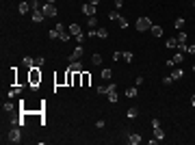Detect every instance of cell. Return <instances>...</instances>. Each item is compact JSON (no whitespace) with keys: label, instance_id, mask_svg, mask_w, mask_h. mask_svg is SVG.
<instances>
[{"label":"cell","instance_id":"cell-1","mask_svg":"<svg viewBox=\"0 0 195 145\" xmlns=\"http://www.w3.org/2000/svg\"><path fill=\"white\" fill-rule=\"evenodd\" d=\"M41 85V69L39 67H31L28 69V87L33 89V91H37Z\"/></svg>","mask_w":195,"mask_h":145},{"label":"cell","instance_id":"cell-2","mask_svg":"<svg viewBox=\"0 0 195 145\" xmlns=\"http://www.w3.org/2000/svg\"><path fill=\"white\" fill-rule=\"evenodd\" d=\"M20 139H22L20 126H11V130H9V134H7V141L9 143H20Z\"/></svg>","mask_w":195,"mask_h":145},{"label":"cell","instance_id":"cell-3","mask_svg":"<svg viewBox=\"0 0 195 145\" xmlns=\"http://www.w3.org/2000/svg\"><path fill=\"white\" fill-rule=\"evenodd\" d=\"M152 28V22H150V17H139L137 20V30L139 33H143V30H150Z\"/></svg>","mask_w":195,"mask_h":145},{"label":"cell","instance_id":"cell-4","mask_svg":"<svg viewBox=\"0 0 195 145\" xmlns=\"http://www.w3.org/2000/svg\"><path fill=\"white\" fill-rule=\"evenodd\" d=\"M41 11H43L46 17H54V15H57V7H54L52 2H46V4L41 7Z\"/></svg>","mask_w":195,"mask_h":145},{"label":"cell","instance_id":"cell-5","mask_svg":"<svg viewBox=\"0 0 195 145\" xmlns=\"http://www.w3.org/2000/svg\"><path fill=\"white\" fill-rule=\"evenodd\" d=\"M96 11H98V4H91V2H85V4H82V13H85L87 17L96 15Z\"/></svg>","mask_w":195,"mask_h":145},{"label":"cell","instance_id":"cell-6","mask_svg":"<svg viewBox=\"0 0 195 145\" xmlns=\"http://www.w3.org/2000/svg\"><path fill=\"white\" fill-rule=\"evenodd\" d=\"M85 54V50H82V46H78L76 50H74L72 54H69V63H76V61H80V57Z\"/></svg>","mask_w":195,"mask_h":145},{"label":"cell","instance_id":"cell-7","mask_svg":"<svg viewBox=\"0 0 195 145\" xmlns=\"http://www.w3.org/2000/svg\"><path fill=\"white\" fill-rule=\"evenodd\" d=\"M65 87H74V69H69V67L65 71Z\"/></svg>","mask_w":195,"mask_h":145},{"label":"cell","instance_id":"cell-8","mask_svg":"<svg viewBox=\"0 0 195 145\" xmlns=\"http://www.w3.org/2000/svg\"><path fill=\"white\" fill-rule=\"evenodd\" d=\"M43 11H41V9H37V11H33V15H31V20L33 22H37V24H39V22H43Z\"/></svg>","mask_w":195,"mask_h":145},{"label":"cell","instance_id":"cell-9","mask_svg":"<svg viewBox=\"0 0 195 145\" xmlns=\"http://www.w3.org/2000/svg\"><path fill=\"white\" fill-rule=\"evenodd\" d=\"M128 141L132 143V145H139V143L143 141V137H141V134H137V132H132V134H128Z\"/></svg>","mask_w":195,"mask_h":145},{"label":"cell","instance_id":"cell-10","mask_svg":"<svg viewBox=\"0 0 195 145\" xmlns=\"http://www.w3.org/2000/svg\"><path fill=\"white\" fill-rule=\"evenodd\" d=\"M17 11H20L22 15H24V13H28V11H33V9H31V2H24V0H22L20 7H17Z\"/></svg>","mask_w":195,"mask_h":145},{"label":"cell","instance_id":"cell-11","mask_svg":"<svg viewBox=\"0 0 195 145\" xmlns=\"http://www.w3.org/2000/svg\"><path fill=\"white\" fill-rule=\"evenodd\" d=\"M69 33L74 35V37H78V35H82V30H80V26L74 22V24H69Z\"/></svg>","mask_w":195,"mask_h":145},{"label":"cell","instance_id":"cell-12","mask_svg":"<svg viewBox=\"0 0 195 145\" xmlns=\"http://www.w3.org/2000/svg\"><path fill=\"white\" fill-rule=\"evenodd\" d=\"M80 78H82V87H89L91 85V74H89V71H82Z\"/></svg>","mask_w":195,"mask_h":145},{"label":"cell","instance_id":"cell-13","mask_svg":"<svg viewBox=\"0 0 195 145\" xmlns=\"http://www.w3.org/2000/svg\"><path fill=\"white\" fill-rule=\"evenodd\" d=\"M22 63H24V67H26V69L35 67V59H33V57H24V59H22Z\"/></svg>","mask_w":195,"mask_h":145},{"label":"cell","instance_id":"cell-14","mask_svg":"<svg viewBox=\"0 0 195 145\" xmlns=\"http://www.w3.org/2000/svg\"><path fill=\"white\" fill-rule=\"evenodd\" d=\"M54 85H57V87H63V85H65V71L54 76Z\"/></svg>","mask_w":195,"mask_h":145},{"label":"cell","instance_id":"cell-15","mask_svg":"<svg viewBox=\"0 0 195 145\" xmlns=\"http://www.w3.org/2000/svg\"><path fill=\"white\" fill-rule=\"evenodd\" d=\"M150 33L154 35V37H161V35H163V28H161V26H156V24H152V28H150Z\"/></svg>","mask_w":195,"mask_h":145},{"label":"cell","instance_id":"cell-16","mask_svg":"<svg viewBox=\"0 0 195 145\" xmlns=\"http://www.w3.org/2000/svg\"><path fill=\"white\" fill-rule=\"evenodd\" d=\"M69 69H74V71H85V67H82V63H80V61L72 63V65H69Z\"/></svg>","mask_w":195,"mask_h":145},{"label":"cell","instance_id":"cell-17","mask_svg":"<svg viewBox=\"0 0 195 145\" xmlns=\"http://www.w3.org/2000/svg\"><path fill=\"white\" fill-rule=\"evenodd\" d=\"M137 93H139L137 87H128V89H126V97H137Z\"/></svg>","mask_w":195,"mask_h":145},{"label":"cell","instance_id":"cell-18","mask_svg":"<svg viewBox=\"0 0 195 145\" xmlns=\"http://www.w3.org/2000/svg\"><path fill=\"white\" fill-rule=\"evenodd\" d=\"M98 37H100V39H106V37H108V30L104 28V26H100V28H98Z\"/></svg>","mask_w":195,"mask_h":145},{"label":"cell","instance_id":"cell-19","mask_svg":"<svg viewBox=\"0 0 195 145\" xmlns=\"http://www.w3.org/2000/svg\"><path fill=\"white\" fill-rule=\"evenodd\" d=\"M165 46H167V48H176V46H178V39H176V37H169V39L165 41Z\"/></svg>","mask_w":195,"mask_h":145},{"label":"cell","instance_id":"cell-20","mask_svg":"<svg viewBox=\"0 0 195 145\" xmlns=\"http://www.w3.org/2000/svg\"><path fill=\"white\" fill-rule=\"evenodd\" d=\"M119 17H122V15H119V11H117V9L108 13V20H113V22H119Z\"/></svg>","mask_w":195,"mask_h":145},{"label":"cell","instance_id":"cell-21","mask_svg":"<svg viewBox=\"0 0 195 145\" xmlns=\"http://www.w3.org/2000/svg\"><path fill=\"white\" fill-rule=\"evenodd\" d=\"M154 137L158 139V141H163V139H165V132L161 130V126H158V128H154Z\"/></svg>","mask_w":195,"mask_h":145},{"label":"cell","instance_id":"cell-22","mask_svg":"<svg viewBox=\"0 0 195 145\" xmlns=\"http://www.w3.org/2000/svg\"><path fill=\"white\" fill-rule=\"evenodd\" d=\"M182 61H184V54H182V52H176V57H173V63H176V65H180Z\"/></svg>","mask_w":195,"mask_h":145},{"label":"cell","instance_id":"cell-23","mask_svg":"<svg viewBox=\"0 0 195 145\" xmlns=\"http://www.w3.org/2000/svg\"><path fill=\"white\" fill-rule=\"evenodd\" d=\"M69 37H72V33H67V30L59 33V39H61V41H69Z\"/></svg>","mask_w":195,"mask_h":145},{"label":"cell","instance_id":"cell-24","mask_svg":"<svg viewBox=\"0 0 195 145\" xmlns=\"http://www.w3.org/2000/svg\"><path fill=\"white\" fill-rule=\"evenodd\" d=\"M176 39H178V43H187V33H184V30H180Z\"/></svg>","mask_w":195,"mask_h":145},{"label":"cell","instance_id":"cell-25","mask_svg":"<svg viewBox=\"0 0 195 145\" xmlns=\"http://www.w3.org/2000/svg\"><path fill=\"white\" fill-rule=\"evenodd\" d=\"M117 100H119V95H117V91H108V102H117Z\"/></svg>","mask_w":195,"mask_h":145},{"label":"cell","instance_id":"cell-26","mask_svg":"<svg viewBox=\"0 0 195 145\" xmlns=\"http://www.w3.org/2000/svg\"><path fill=\"white\" fill-rule=\"evenodd\" d=\"M137 115H139V108H137V106H132V108L128 111V117H130V119H134Z\"/></svg>","mask_w":195,"mask_h":145},{"label":"cell","instance_id":"cell-27","mask_svg":"<svg viewBox=\"0 0 195 145\" xmlns=\"http://www.w3.org/2000/svg\"><path fill=\"white\" fill-rule=\"evenodd\" d=\"M173 26H176V30H180L182 26H184V17H178V20L173 22Z\"/></svg>","mask_w":195,"mask_h":145},{"label":"cell","instance_id":"cell-28","mask_svg":"<svg viewBox=\"0 0 195 145\" xmlns=\"http://www.w3.org/2000/svg\"><path fill=\"white\" fill-rule=\"evenodd\" d=\"M122 59H124L126 63H132V59H134V54H132V52H124V57H122Z\"/></svg>","mask_w":195,"mask_h":145},{"label":"cell","instance_id":"cell-29","mask_svg":"<svg viewBox=\"0 0 195 145\" xmlns=\"http://www.w3.org/2000/svg\"><path fill=\"white\" fill-rule=\"evenodd\" d=\"M171 78H173V80L182 78V69H171Z\"/></svg>","mask_w":195,"mask_h":145},{"label":"cell","instance_id":"cell-30","mask_svg":"<svg viewBox=\"0 0 195 145\" xmlns=\"http://www.w3.org/2000/svg\"><path fill=\"white\" fill-rule=\"evenodd\" d=\"M91 63H93V65H102V57L100 54H93V57H91Z\"/></svg>","mask_w":195,"mask_h":145},{"label":"cell","instance_id":"cell-31","mask_svg":"<svg viewBox=\"0 0 195 145\" xmlns=\"http://www.w3.org/2000/svg\"><path fill=\"white\" fill-rule=\"evenodd\" d=\"M87 20H89V28H93V26H98V17H96V15L87 17Z\"/></svg>","mask_w":195,"mask_h":145},{"label":"cell","instance_id":"cell-32","mask_svg":"<svg viewBox=\"0 0 195 145\" xmlns=\"http://www.w3.org/2000/svg\"><path fill=\"white\" fill-rule=\"evenodd\" d=\"M111 76H113V69H102V78L104 80H108Z\"/></svg>","mask_w":195,"mask_h":145},{"label":"cell","instance_id":"cell-33","mask_svg":"<svg viewBox=\"0 0 195 145\" xmlns=\"http://www.w3.org/2000/svg\"><path fill=\"white\" fill-rule=\"evenodd\" d=\"M20 93H22V89L15 87V89H11V91H9V97H15V95H20Z\"/></svg>","mask_w":195,"mask_h":145},{"label":"cell","instance_id":"cell-34","mask_svg":"<svg viewBox=\"0 0 195 145\" xmlns=\"http://www.w3.org/2000/svg\"><path fill=\"white\" fill-rule=\"evenodd\" d=\"M2 111L11 113V111H13V102H4V104H2Z\"/></svg>","mask_w":195,"mask_h":145},{"label":"cell","instance_id":"cell-35","mask_svg":"<svg viewBox=\"0 0 195 145\" xmlns=\"http://www.w3.org/2000/svg\"><path fill=\"white\" fill-rule=\"evenodd\" d=\"M43 63H46L43 57H37V59H35V67H43Z\"/></svg>","mask_w":195,"mask_h":145},{"label":"cell","instance_id":"cell-36","mask_svg":"<svg viewBox=\"0 0 195 145\" xmlns=\"http://www.w3.org/2000/svg\"><path fill=\"white\" fill-rule=\"evenodd\" d=\"M171 83H173V78H171V76H165V78H163V85H165V87H169Z\"/></svg>","mask_w":195,"mask_h":145},{"label":"cell","instance_id":"cell-37","mask_svg":"<svg viewBox=\"0 0 195 145\" xmlns=\"http://www.w3.org/2000/svg\"><path fill=\"white\" fill-rule=\"evenodd\" d=\"M119 26H122V28H128V20H126V17H119Z\"/></svg>","mask_w":195,"mask_h":145},{"label":"cell","instance_id":"cell-38","mask_svg":"<svg viewBox=\"0 0 195 145\" xmlns=\"http://www.w3.org/2000/svg\"><path fill=\"white\" fill-rule=\"evenodd\" d=\"M48 37H50V39H59V33H57V30H54V28H52V30L48 33Z\"/></svg>","mask_w":195,"mask_h":145},{"label":"cell","instance_id":"cell-39","mask_svg":"<svg viewBox=\"0 0 195 145\" xmlns=\"http://www.w3.org/2000/svg\"><path fill=\"white\" fill-rule=\"evenodd\" d=\"M178 50L180 52H189V46H187V43H178Z\"/></svg>","mask_w":195,"mask_h":145},{"label":"cell","instance_id":"cell-40","mask_svg":"<svg viewBox=\"0 0 195 145\" xmlns=\"http://www.w3.org/2000/svg\"><path fill=\"white\" fill-rule=\"evenodd\" d=\"M122 57H124V52H113V61H119Z\"/></svg>","mask_w":195,"mask_h":145},{"label":"cell","instance_id":"cell-41","mask_svg":"<svg viewBox=\"0 0 195 145\" xmlns=\"http://www.w3.org/2000/svg\"><path fill=\"white\" fill-rule=\"evenodd\" d=\"M31 9H33V11H37V9H39V2H37V0H31Z\"/></svg>","mask_w":195,"mask_h":145},{"label":"cell","instance_id":"cell-42","mask_svg":"<svg viewBox=\"0 0 195 145\" xmlns=\"http://www.w3.org/2000/svg\"><path fill=\"white\" fill-rule=\"evenodd\" d=\"M54 30H57V33H63V30H65V26H63V24H61V22H59V24H57V26H54Z\"/></svg>","mask_w":195,"mask_h":145},{"label":"cell","instance_id":"cell-43","mask_svg":"<svg viewBox=\"0 0 195 145\" xmlns=\"http://www.w3.org/2000/svg\"><path fill=\"white\" fill-rule=\"evenodd\" d=\"M76 41H78L80 46H82V43H85V35H78V37H76Z\"/></svg>","mask_w":195,"mask_h":145},{"label":"cell","instance_id":"cell-44","mask_svg":"<svg viewBox=\"0 0 195 145\" xmlns=\"http://www.w3.org/2000/svg\"><path fill=\"white\" fill-rule=\"evenodd\" d=\"M98 93H108V87H98Z\"/></svg>","mask_w":195,"mask_h":145},{"label":"cell","instance_id":"cell-45","mask_svg":"<svg viewBox=\"0 0 195 145\" xmlns=\"http://www.w3.org/2000/svg\"><path fill=\"white\" fill-rule=\"evenodd\" d=\"M122 4H124V0H115V7H117V9L122 7Z\"/></svg>","mask_w":195,"mask_h":145},{"label":"cell","instance_id":"cell-46","mask_svg":"<svg viewBox=\"0 0 195 145\" xmlns=\"http://www.w3.org/2000/svg\"><path fill=\"white\" fill-rule=\"evenodd\" d=\"M189 52H191V54H195V46H189Z\"/></svg>","mask_w":195,"mask_h":145},{"label":"cell","instance_id":"cell-47","mask_svg":"<svg viewBox=\"0 0 195 145\" xmlns=\"http://www.w3.org/2000/svg\"><path fill=\"white\" fill-rule=\"evenodd\" d=\"M191 104H193V106H195V93H193V95H191Z\"/></svg>","mask_w":195,"mask_h":145},{"label":"cell","instance_id":"cell-48","mask_svg":"<svg viewBox=\"0 0 195 145\" xmlns=\"http://www.w3.org/2000/svg\"><path fill=\"white\" fill-rule=\"evenodd\" d=\"M89 2H91V4H98V2H100V0H89Z\"/></svg>","mask_w":195,"mask_h":145},{"label":"cell","instance_id":"cell-49","mask_svg":"<svg viewBox=\"0 0 195 145\" xmlns=\"http://www.w3.org/2000/svg\"><path fill=\"white\" fill-rule=\"evenodd\" d=\"M48 2H52V4H54V2H57V0H48Z\"/></svg>","mask_w":195,"mask_h":145},{"label":"cell","instance_id":"cell-50","mask_svg":"<svg viewBox=\"0 0 195 145\" xmlns=\"http://www.w3.org/2000/svg\"><path fill=\"white\" fill-rule=\"evenodd\" d=\"M193 71H195V65H193Z\"/></svg>","mask_w":195,"mask_h":145},{"label":"cell","instance_id":"cell-51","mask_svg":"<svg viewBox=\"0 0 195 145\" xmlns=\"http://www.w3.org/2000/svg\"><path fill=\"white\" fill-rule=\"evenodd\" d=\"M193 4H195V0H193Z\"/></svg>","mask_w":195,"mask_h":145},{"label":"cell","instance_id":"cell-52","mask_svg":"<svg viewBox=\"0 0 195 145\" xmlns=\"http://www.w3.org/2000/svg\"><path fill=\"white\" fill-rule=\"evenodd\" d=\"M113 2H115V0H113Z\"/></svg>","mask_w":195,"mask_h":145}]
</instances>
